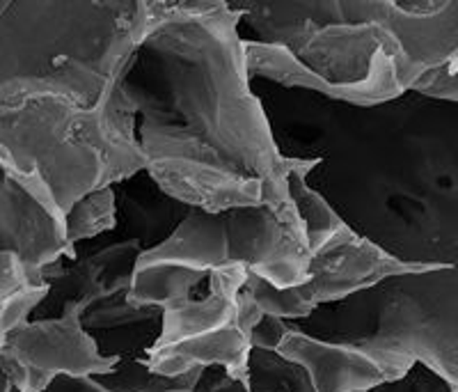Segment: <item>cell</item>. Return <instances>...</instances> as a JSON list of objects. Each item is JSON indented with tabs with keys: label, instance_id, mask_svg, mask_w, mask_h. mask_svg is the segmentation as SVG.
Masks as SVG:
<instances>
[{
	"label": "cell",
	"instance_id": "1",
	"mask_svg": "<svg viewBox=\"0 0 458 392\" xmlns=\"http://www.w3.org/2000/svg\"><path fill=\"white\" fill-rule=\"evenodd\" d=\"M149 26L147 0H0V106L42 95L94 106L124 76Z\"/></svg>",
	"mask_w": 458,
	"mask_h": 392
},
{
	"label": "cell",
	"instance_id": "2",
	"mask_svg": "<svg viewBox=\"0 0 458 392\" xmlns=\"http://www.w3.org/2000/svg\"><path fill=\"white\" fill-rule=\"evenodd\" d=\"M0 154L63 220L73 204L147 167L122 79L94 106L42 95L0 106Z\"/></svg>",
	"mask_w": 458,
	"mask_h": 392
},
{
	"label": "cell",
	"instance_id": "3",
	"mask_svg": "<svg viewBox=\"0 0 458 392\" xmlns=\"http://www.w3.org/2000/svg\"><path fill=\"white\" fill-rule=\"evenodd\" d=\"M0 351L10 354L26 370L23 392H42L55 377H108L120 365V356L106 354L85 328L81 310L28 320L7 335Z\"/></svg>",
	"mask_w": 458,
	"mask_h": 392
},
{
	"label": "cell",
	"instance_id": "4",
	"mask_svg": "<svg viewBox=\"0 0 458 392\" xmlns=\"http://www.w3.org/2000/svg\"><path fill=\"white\" fill-rule=\"evenodd\" d=\"M447 276L449 298L428 301L412 310L411 320H396L394 328L353 345L378 362L387 381L406 377L420 362L458 390V271L449 267Z\"/></svg>",
	"mask_w": 458,
	"mask_h": 392
},
{
	"label": "cell",
	"instance_id": "5",
	"mask_svg": "<svg viewBox=\"0 0 458 392\" xmlns=\"http://www.w3.org/2000/svg\"><path fill=\"white\" fill-rule=\"evenodd\" d=\"M223 220L229 264H241L277 289L308 283L312 251L292 202L282 209L259 204L227 211Z\"/></svg>",
	"mask_w": 458,
	"mask_h": 392
},
{
	"label": "cell",
	"instance_id": "6",
	"mask_svg": "<svg viewBox=\"0 0 458 392\" xmlns=\"http://www.w3.org/2000/svg\"><path fill=\"white\" fill-rule=\"evenodd\" d=\"M445 264L406 261L376 246L374 241L355 234L344 226L326 246L312 252L308 283L298 285L308 308L317 310L323 303H335L358 292L376 287L383 280L428 273Z\"/></svg>",
	"mask_w": 458,
	"mask_h": 392
},
{
	"label": "cell",
	"instance_id": "7",
	"mask_svg": "<svg viewBox=\"0 0 458 392\" xmlns=\"http://www.w3.org/2000/svg\"><path fill=\"white\" fill-rule=\"evenodd\" d=\"M0 251L26 261L35 283L53 261L73 260L64 241V226L51 204L0 154Z\"/></svg>",
	"mask_w": 458,
	"mask_h": 392
},
{
	"label": "cell",
	"instance_id": "8",
	"mask_svg": "<svg viewBox=\"0 0 458 392\" xmlns=\"http://www.w3.org/2000/svg\"><path fill=\"white\" fill-rule=\"evenodd\" d=\"M147 173L170 198L202 214H227L266 204L264 183L218 163L183 157H158L147 161Z\"/></svg>",
	"mask_w": 458,
	"mask_h": 392
},
{
	"label": "cell",
	"instance_id": "9",
	"mask_svg": "<svg viewBox=\"0 0 458 392\" xmlns=\"http://www.w3.org/2000/svg\"><path fill=\"white\" fill-rule=\"evenodd\" d=\"M277 356L305 371L312 392H369L387 381L378 362L358 346L301 330L286 335Z\"/></svg>",
	"mask_w": 458,
	"mask_h": 392
},
{
	"label": "cell",
	"instance_id": "10",
	"mask_svg": "<svg viewBox=\"0 0 458 392\" xmlns=\"http://www.w3.org/2000/svg\"><path fill=\"white\" fill-rule=\"evenodd\" d=\"M207 283L208 289L204 296H188L186 301L163 310L161 330L151 342L149 351L170 349L234 321L236 298L248 283V268L241 264L216 268L207 276Z\"/></svg>",
	"mask_w": 458,
	"mask_h": 392
},
{
	"label": "cell",
	"instance_id": "11",
	"mask_svg": "<svg viewBox=\"0 0 458 392\" xmlns=\"http://www.w3.org/2000/svg\"><path fill=\"white\" fill-rule=\"evenodd\" d=\"M250 337H245L234 324H229L170 349L149 351L145 365L151 374L163 379H182L193 371L218 367L232 381L250 390Z\"/></svg>",
	"mask_w": 458,
	"mask_h": 392
},
{
	"label": "cell",
	"instance_id": "12",
	"mask_svg": "<svg viewBox=\"0 0 458 392\" xmlns=\"http://www.w3.org/2000/svg\"><path fill=\"white\" fill-rule=\"evenodd\" d=\"M158 261L179 264L199 273L232 267L223 214L193 211L161 243L145 248L138 255L136 264H158Z\"/></svg>",
	"mask_w": 458,
	"mask_h": 392
},
{
	"label": "cell",
	"instance_id": "13",
	"mask_svg": "<svg viewBox=\"0 0 458 392\" xmlns=\"http://www.w3.org/2000/svg\"><path fill=\"white\" fill-rule=\"evenodd\" d=\"M195 392H312V386L305 371L277 354L252 349L250 390L232 381L218 367H208L199 374Z\"/></svg>",
	"mask_w": 458,
	"mask_h": 392
},
{
	"label": "cell",
	"instance_id": "14",
	"mask_svg": "<svg viewBox=\"0 0 458 392\" xmlns=\"http://www.w3.org/2000/svg\"><path fill=\"white\" fill-rule=\"evenodd\" d=\"M208 273L193 271L179 264H136L131 276L126 301L133 308H170L193 296L195 287L207 280Z\"/></svg>",
	"mask_w": 458,
	"mask_h": 392
},
{
	"label": "cell",
	"instance_id": "15",
	"mask_svg": "<svg viewBox=\"0 0 458 392\" xmlns=\"http://www.w3.org/2000/svg\"><path fill=\"white\" fill-rule=\"evenodd\" d=\"M318 158H305L301 166L289 173L286 177V189H289V200H292L293 209L302 223V230L308 236L310 251L317 252L318 248L326 246L346 223L339 218L337 211L328 204V200L312 189L308 183V175Z\"/></svg>",
	"mask_w": 458,
	"mask_h": 392
},
{
	"label": "cell",
	"instance_id": "16",
	"mask_svg": "<svg viewBox=\"0 0 458 392\" xmlns=\"http://www.w3.org/2000/svg\"><path fill=\"white\" fill-rule=\"evenodd\" d=\"M117 220V198L113 189H101L73 204L64 216L67 251L76 255V243L108 232Z\"/></svg>",
	"mask_w": 458,
	"mask_h": 392
},
{
	"label": "cell",
	"instance_id": "17",
	"mask_svg": "<svg viewBox=\"0 0 458 392\" xmlns=\"http://www.w3.org/2000/svg\"><path fill=\"white\" fill-rule=\"evenodd\" d=\"M245 289L252 294V298L257 301L264 314H271L277 320H302V317H310L312 310L308 308V303L302 301V294L298 287L289 289H277L273 285H268L261 277L248 273V283Z\"/></svg>",
	"mask_w": 458,
	"mask_h": 392
},
{
	"label": "cell",
	"instance_id": "18",
	"mask_svg": "<svg viewBox=\"0 0 458 392\" xmlns=\"http://www.w3.org/2000/svg\"><path fill=\"white\" fill-rule=\"evenodd\" d=\"M48 292H51V287L47 283H30L21 292H16L10 301L0 305V345L12 330H16L30 320L32 314L39 310V305L47 301Z\"/></svg>",
	"mask_w": 458,
	"mask_h": 392
},
{
	"label": "cell",
	"instance_id": "19",
	"mask_svg": "<svg viewBox=\"0 0 458 392\" xmlns=\"http://www.w3.org/2000/svg\"><path fill=\"white\" fill-rule=\"evenodd\" d=\"M369 392H456V388H452L445 379L433 374L428 367L415 362L408 370L406 377L380 383V386H376Z\"/></svg>",
	"mask_w": 458,
	"mask_h": 392
},
{
	"label": "cell",
	"instance_id": "20",
	"mask_svg": "<svg viewBox=\"0 0 458 392\" xmlns=\"http://www.w3.org/2000/svg\"><path fill=\"white\" fill-rule=\"evenodd\" d=\"M292 333V328L277 317L266 314L264 320L257 324V328L250 335V345L255 351H268V354H277L286 335Z\"/></svg>",
	"mask_w": 458,
	"mask_h": 392
},
{
	"label": "cell",
	"instance_id": "21",
	"mask_svg": "<svg viewBox=\"0 0 458 392\" xmlns=\"http://www.w3.org/2000/svg\"><path fill=\"white\" fill-rule=\"evenodd\" d=\"M417 92L431 97V99H447V101H458V69L454 72H445V69H437V72L427 73L420 83H417Z\"/></svg>",
	"mask_w": 458,
	"mask_h": 392
},
{
	"label": "cell",
	"instance_id": "22",
	"mask_svg": "<svg viewBox=\"0 0 458 392\" xmlns=\"http://www.w3.org/2000/svg\"><path fill=\"white\" fill-rule=\"evenodd\" d=\"M266 314L264 310L257 305V301L252 298V294L248 292V289H241L239 298H236V310H234V321L232 324L236 326V328L241 330V333L245 335V337H250L252 330L257 328V324H259L261 320H264Z\"/></svg>",
	"mask_w": 458,
	"mask_h": 392
},
{
	"label": "cell",
	"instance_id": "23",
	"mask_svg": "<svg viewBox=\"0 0 458 392\" xmlns=\"http://www.w3.org/2000/svg\"><path fill=\"white\" fill-rule=\"evenodd\" d=\"M28 374L10 354L0 351V392H12V388L16 390H26Z\"/></svg>",
	"mask_w": 458,
	"mask_h": 392
},
{
	"label": "cell",
	"instance_id": "24",
	"mask_svg": "<svg viewBox=\"0 0 458 392\" xmlns=\"http://www.w3.org/2000/svg\"><path fill=\"white\" fill-rule=\"evenodd\" d=\"M12 392H19L12 388ZM42 392H110L108 388L101 386L97 379H73V377H55Z\"/></svg>",
	"mask_w": 458,
	"mask_h": 392
},
{
	"label": "cell",
	"instance_id": "25",
	"mask_svg": "<svg viewBox=\"0 0 458 392\" xmlns=\"http://www.w3.org/2000/svg\"><path fill=\"white\" fill-rule=\"evenodd\" d=\"M167 392H195V388L191 390V388H186V390H167Z\"/></svg>",
	"mask_w": 458,
	"mask_h": 392
},
{
	"label": "cell",
	"instance_id": "26",
	"mask_svg": "<svg viewBox=\"0 0 458 392\" xmlns=\"http://www.w3.org/2000/svg\"><path fill=\"white\" fill-rule=\"evenodd\" d=\"M456 392H458V390H456Z\"/></svg>",
	"mask_w": 458,
	"mask_h": 392
}]
</instances>
